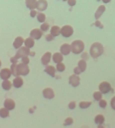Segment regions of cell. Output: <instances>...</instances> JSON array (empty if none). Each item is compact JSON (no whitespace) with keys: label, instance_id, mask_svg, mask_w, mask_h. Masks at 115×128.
Listing matches in <instances>:
<instances>
[{"label":"cell","instance_id":"cell-27","mask_svg":"<svg viewBox=\"0 0 115 128\" xmlns=\"http://www.w3.org/2000/svg\"><path fill=\"white\" fill-rule=\"evenodd\" d=\"M8 116H9V110L6 109L5 107L0 108V117L1 118H6Z\"/></svg>","mask_w":115,"mask_h":128},{"label":"cell","instance_id":"cell-25","mask_svg":"<svg viewBox=\"0 0 115 128\" xmlns=\"http://www.w3.org/2000/svg\"><path fill=\"white\" fill-rule=\"evenodd\" d=\"M79 68H80V70H81V72H84L85 70H86V68H87V64H86V61L85 60H79L78 61V65H77Z\"/></svg>","mask_w":115,"mask_h":128},{"label":"cell","instance_id":"cell-41","mask_svg":"<svg viewBox=\"0 0 115 128\" xmlns=\"http://www.w3.org/2000/svg\"><path fill=\"white\" fill-rule=\"evenodd\" d=\"M67 3L70 5V6H74L76 4V0H67Z\"/></svg>","mask_w":115,"mask_h":128},{"label":"cell","instance_id":"cell-12","mask_svg":"<svg viewBox=\"0 0 115 128\" xmlns=\"http://www.w3.org/2000/svg\"><path fill=\"white\" fill-rule=\"evenodd\" d=\"M71 52V46L68 43H63L60 47V53L62 55H68Z\"/></svg>","mask_w":115,"mask_h":128},{"label":"cell","instance_id":"cell-9","mask_svg":"<svg viewBox=\"0 0 115 128\" xmlns=\"http://www.w3.org/2000/svg\"><path fill=\"white\" fill-rule=\"evenodd\" d=\"M42 33H43V32H42L40 29L34 28V29H32V30L30 31V37L33 38L34 40H38V39H40V38L42 37Z\"/></svg>","mask_w":115,"mask_h":128},{"label":"cell","instance_id":"cell-10","mask_svg":"<svg viewBox=\"0 0 115 128\" xmlns=\"http://www.w3.org/2000/svg\"><path fill=\"white\" fill-rule=\"evenodd\" d=\"M69 84L73 87H77L80 84V77L78 75H75V74L71 75L69 77Z\"/></svg>","mask_w":115,"mask_h":128},{"label":"cell","instance_id":"cell-17","mask_svg":"<svg viewBox=\"0 0 115 128\" xmlns=\"http://www.w3.org/2000/svg\"><path fill=\"white\" fill-rule=\"evenodd\" d=\"M12 85H13V87H15V88H20V87H22V85H23V79H22V77H20V76L15 77L14 80L12 81Z\"/></svg>","mask_w":115,"mask_h":128},{"label":"cell","instance_id":"cell-19","mask_svg":"<svg viewBox=\"0 0 115 128\" xmlns=\"http://www.w3.org/2000/svg\"><path fill=\"white\" fill-rule=\"evenodd\" d=\"M26 7L30 10H34L37 7V0H25Z\"/></svg>","mask_w":115,"mask_h":128},{"label":"cell","instance_id":"cell-3","mask_svg":"<svg viewBox=\"0 0 115 128\" xmlns=\"http://www.w3.org/2000/svg\"><path fill=\"white\" fill-rule=\"evenodd\" d=\"M73 32H74V30L71 25H64L63 27H61V30H60V34L63 37H67V38L72 36Z\"/></svg>","mask_w":115,"mask_h":128},{"label":"cell","instance_id":"cell-23","mask_svg":"<svg viewBox=\"0 0 115 128\" xmlns=\"http://www.w3.org/2000/svg\"><path fill=\"white\" fill-rule=\"evenodd\" d=\"M104 121H105V117L102 115V114H97L96 116H95V118H94V122L99 126V125H102L103 123H104Z\"/></svg>","mask_w":115,"mask_h":128},{"label":"cell","instance_id":"cell-13","mask_svg":"<svg viewBox=\"0 0 115 128\" xmlns=\"http://www.w3.org/2000/svg\"><path fill=\"white\" fill-rule=\"evenodd\" d=\"M4 107L6 109H8L9 111L10 110H13L15 108V102L13 99H10V98H6L5 101H4Z\"/></svg>","mask_w":115,"mask_h":128},{"label":"cell","instance_id":"cell-38","mask_svg":"<svg viewBox=\"0 0 115 128\" xmlns=\"http://www.w3.org/2000/svg\"><path fill=\"white\" fill-rule=\"evenodd\" d=\"M76 107V103L74 102V101H72V102H70L69 104H68V108L69 109H74Z\"/></svg>","mask_w":115,"mask_h":128},{"label":"cell","instance_id":"cell-28","mask_svg":"<svg viewBox=\"0 0 115 128\" xmlns=\"http://www.w3.org/2000/svg\"><path fill=\"white\" fill-rule=\"evenodd\" d=\"M89 106H91V102H90V101H81V102L79 103V107H80L81 109H86V108H88Z\"/></svg>","mask_w":115,"mask_h":128},{"label":"cell","instance_id":"cell-39","mask_svg":"<svg viewBox=\"0 0 115 128\" xmlns=\"http://www.w3.org/2000/svg\"><path fill=\"white\" fill-rule=\"evenodd\" d=\"M11 62H12V64H18L17 62H18V58L16 57V56H13V57H11Z\"/></svg>","mask_w":115,"mask_h":128},{"label":"cell","instance_id":"cell-33","mask_svg":"<svg viewBox=\"0 0 115 128\" xmlns=\"http://www.w3.org/2000/svg\"><path fill=\"white\" fill-rule=\"evenodd\" d=\"M98 104H99L100 108H106V106H107V102H106V100H104V99H101V100L98 102Z\"/></svg>","mask_w":115,"mask_h":128},{"label":"cell","instance_id":"cell-26","mask_svg":"<svg viewBox=\"0 0 115 128\" xmlns=\"http://www.w3.org/2000/svg\"><path fill=\"white\" fill-rule=\"evenodd\" d=\"M37 20L42 24V23H44L45 22V20H46V15L43 13V12H39V13H37Z\"/></svg>","mask_w":115,"mask_h":128},{"label":"cell","instance_id":"cell-30","mask_svg":"<svg viewBox=\"0 0 115 128\" xmlns=\"http://www.w3.org/2000/svg\"><path fill=\"white\" fill-rule=\"evenodd\" d=\"M49 28H50V25H49L48 23H46V22L42 23L41 26H40V30H41L42 32H47V31L49 30Z\"/></svg>","mask_w":115,"mask_h":128},{"label":"cell","instance_id":"cell-34","mask_svg":"<svg viewBox=\"0 0 115 128\" xmlns=\"http://www.w3.org/2000/svg\"><path fill=\"white\" fill-rule=\"evenodd\" d=\"M88 58H89V54L88 53H86V52H82L81 53V59L82 60H88Z\"/></svg>","mask_w":115,"mask_h":128},{"label":"cell","instance_id":"cell-18","mask_svg":"<svg viewBox=\"0 0 115 128\" xmlns=\"http://www.w3.org/2000/svg\"><path fill=\"white\" fill-rule=\"evenodd\" d=\"M62 60H63V55H62L60 52H56V53H54V54L52 55V61L55 62L56 64L61 63Z\"/></svg>","mask_w":115,"mask_h":128},{"label":"cell","instance_id":"cell-43","mask_svg":"<svg viewBox=\"0 0 115 128\" xmlns=\"http://www.w3.org/2000/svg\"><path fill=\"white\" fill-rule=\"evenodd\" d=\"M54 39V37L51 35V34H48V35H46V40L47 41H52Z\"/></svg>","mask_w":115,"mask_h":128},{"label":"cell","instance_id":"cell-14","mask_svg":"<svg viewBox=\"0 0 115 128\" xmlns=\"http://www.w3.org/2000/svg\"><path fill=\"white\" fill-rule=\"evenodd\" d=\"M22 45H24V39L21 36L16 37L15 40H14V42H13V47L18 50L20 47H22Z\"/></svg>","mask_w":115,"mask_h":128},{"label":"cell","instance_id":"cell-46","mask_svg":"<svg viewBox=\"0 0 115 128\" xmlns=\"http://www.w3.org/2000/svg\"><path fill=\"white\" fill-rule=\"evenodd\" d=\"M0 67H1V60H0Z\"/></svg>","mask_w":115,"mask_h":128},{"label":"cell","instance_id":"cell-16","mask_svg":"<svg viewBox=\"0 0 115 128\" xmlns=\"http://www.w3.org/2000/svg\"><path fill=\"white\" fill-rule=\"evenodd\" d=\"M105 10H106L105 5H100V6L97 8L96 12H95V19H96V20H98V19L102 16V14L105 12Z\"/></svg>","mask_w":115,"mask_h":128},{"label":"cell","instance_id":"cell-15","mask_svg":"<svg viewBox=\"0 0 115 128\" xmlns=\"http://www.w3.org/2000/svg\"><path fill=\"white\" fill-rule=\"evenodd\" d=\"M47 6H48V2L46 0H38L37 1V7H36V9L39 10L40 12H42V11H44L47 8Z\"/></svg>","mask_w":115,"mask_h":128},{"label":"cell","instance_id":"cell-11","mask_svg":"<svg viewBox=\"0 0 115 128\" xmlns=\"http://www.w3.org/2000/svg\"><path fill=\"white\" fill-rule=\"evenodd\" d=\"M42 94H43V96H44L46 99H52V98H54V96H55L53 89L50 88V87L45 88V89L42 91Z\"/></svg>","mask_w":115,"mask_h":128},{"label":"cell","instance_id":"cell-2","mask_svg":"<svg viewBox=\"0 0 115 128\" xmlns=\"http://www.w3.org/2000/svg\"><path fill=\"white\" fill-rule=\"evenodd\" d=\"M70 46H71V52H73L74 54H81L85 48V44L82 40H74L72 41Z\"/></svg>","mask_w":115,"mask_h":128},{"label":"cell","instance_id":"cell-1","mask_svg":"<svg viewBox=\"0 0 115 128\" xmlns=\"http://www.w3.org/2000/svg\"><path fill=\"white\" fill-rule=\"evenodd\" d=\"M104 52V47L100 42H94L89 49V54L92 58L96 59L98 57H100Z\"/></svg>","mask_w":115,"mask_h":128},{"label":"cell","instance_id":"cell-7","mask_svg":"<svg viewBox=\"0 0 115 128\" xmlns=\"http://www.w3.org/2000/svg\"><path fill=\"white\" fill-rule=\"evenodd\" d=\"M50 60H52V54H51V52H45L44 54H43V56L41 57V63L43 64V65H45V66H47V65H49V63H50Z\"/></svg>","mask_w":115,"mask_h":128},{"label":"cell","instance_id":"cell-20","mask_svg":"<svg viewBox=\"0 0 115 128\" xmlns=\"http://www.w3.org/2000/svg\"><path fill=\"white\" fill-rule=\"evenodd\" d=\"M44 71H45V72H46L48 75H50L51 77H54V76H55V73H56V68H55L54 66L47 65V66L45 67Z\"/></svg>","mask_w":115,"mask_h":128},{"label":"cell","instance_id":"cell-45","mask_svg":"<svg viewBox=\"0 0 115 128\" xmlns=\"http://www.w3.org/2000/svg\"><path fill=\"white\" fill-rule=\"evenodd\" d=\"M29 55H31V56H34V55H35V52H33V51H31Z\"/></svg>","mask_w":115,"mask_h":128},{"label":"cell","instance_id":"cell-29","mask_svg":"<svg viewBox=\"0 0 115 128\" xmlns=\"http://www.w3.org/2000/svg\"><path fill=\"white\" fill-rule=\"evenodd\" d=\"M93 98H94V100H96V101L99 102L102 99V93L100 91H95L93 93Z\"/></svg>","mask_w":115,"mask_h":128},{"label":"cell","instance_id":"cell-44","mask_svg":"<svg viewBox=\"0 0 115 128\" xmlns=\"http://www.w3.org/2000/svg\"><path fill=\"white\" fill-rule=\"evenodd\" d=\"M102 1H103V3H105V4H106V3H109L111 0H102Z\"/></svg>","mask_w":115,"mask_h":128},{"label":"cell","instance_id":"cell-22","mask_svg":"<svg viewBox=\"0 0 115 128\" xmlns=\"http://www.w3.org/2000/svg\"><path fill=\"white\" fill-rule=\"evenodd\" d=\"M60 30H61V27L54 25V26H52V27L50 28V34L55 38L56 36H58V35L60 34Z\"/></svg>","mask_w":115,"mask_h":128},{"label":"cell","instance_id":"cell-31","mask_svg":"<svg viewBox=\"0 0 115 128\" xmlns=\"http://www.w3.org/2000/svg\"><path fill=\"white\" fill-rule=\"evenodd\" d=\"M56 71H58V72H63L64 70H65V64L64 63H58V64H56Z\"/></svg>","mask_w":115,"mask_h":128},{"label":"cell","instance_id":"cell-4","mask_svg":"<svg viewBox=\"0 0 115 128\" xmlns=\"http://www.w3.org/2000/svg\"><path fill=\"white\" fill-rule=\"evenodd\" d=\"M17 70H18V75L19 76H26L29 73V71H30L28 65L24 64V63L17 64Z\"/></svg>","mask_w":115,"mask_h":128},{"label":"cell","instance_id":"cell-32","mask_svg":"<svg viewBox=\"0 0 115 128\" xmlns=\"http://www.w3.org/2000/svg\"><path fill=\"white\" fill-rule=\"evenodd\" d=\"M71 124H73V119H72L71 117H67V118L64 120V125H65V126H69V125H71Z\"/></svg>","mask_w":115,"mask_h":128},{"label":"cell","instance_id":"cell-6","mask_svg":"<svg viewBox=\"0 0 115 128\" xmlns=\"http://www.w3.org/2000/svg\"><path fill=\"white\" fill-rule=\"evenodd\" d=\"M111 85L109 82L107 81H103L99 84V91L102 93V94H106V93H109L111 91Z\"/></svg>","mask_w":115,"mask_h":128},{"label":"cell","instance_id":"cell-42","mask_svg":"<svg viewBox=\"0 0 115 128\" xmlns=\"http://www.w3.org/2000/svg\"><path fill=\"white\" fill-rule=\"evenodd\" d=\"M95 26H97V27H99V28H103V24H101L99 20H96V22H95Z\"/></svg>","mask_w":115,"mask_h":128},{"label":"cell","instance_id":"cell-35","mask_svg":"<svg viewBox=\"0 0 115 128\" xmlns=\"http://www.w3.org/2000/svg\"><path fill=\"white\" fill-rule=\"evenodd\" d=\"M21 59V63H24V64H27L28 65V63H29V58H28V56H25V57H22V58H20Z\"/></svg>","mask_w":115,"mask_h":128},{"label":"cell","instance_id":"cell-21","mask_svg":"<svg viewBox=\"0 0 115 128\" xmlns=\"http://www.w3.org/2000/svg\"><path fill=\"white\" fill-rule=\"evenodd\" d=\"M34 45H35V40H34L33 38L28 37V38L24 39V46H25V47H27V48L30 49V48L34 47Z\"/></svg>","mask_w":115,"mask_h":128},{"label":"cell","instance_id":"cell-5","mask_svg":"<svg viewBox=\"0 0 115 128\" xmlns=\"http://www.w3.org/2000/svg\"><path fill=\"white\" fill-rule=\"evenodd\" d=\"M30 52H31V51H30L29 48H27V47H25V46H22V47H20V48L17 50L15 56L19 59V58H22V57H25V56H29Z\"/></svg>","mask_w":115,"mask_h":128},{"label":"cell","instance_id":"cell-36","mask_svg":"<svg viewBox=\"0 0 115 128\" xmlns=\"http://www.w3.org/2000/svg\"><path fill=\"white\" fill-rule=\"evenodd\" d=\"M73 71H74V74H75V75H78V76H79V74H80V73H82V72H81V70H80V68H79L78 66H76V67L73 69Z\"/></svg>","mask_w":115,"mask_h":128},{"label":"cell","instance_id":"cell-24","mask_svg":"<svg viewBox=\"0 0 115 128\" xmlns=\"http://www.w3.org/2000/svg\"><path fill=\"white\" fill-rule=\"evenodd\" d=\"M1 86H2V88H3L4 90L7 91V90H10L13 85H12V82H11L10 80H3Z\"/></svg>","mask_w":115,"mask_h":128},{"label":"cell","instance_id":"cell-8","mask_svg":"<svg viewBox=\"0 0 115 128\" xmlns=\"http://www.w3.org/2000/svg\"><path fill=\"white\" fill-rule=\"evenodd\" d=\"M11 71L9 68H3L0 70V78L2 80H9L10 76H11Z\"/></svg>","mask_w":115,"mask_h":128},{"label":"cell","instance_id":"cell-37","mask_svg":"<svg viewBox=\"0 0 115 128\" xmlns=\"http://www.w3.org/2000/svg\"><path fill=\"white\" fill-rule=\"evenodd\" d=\"M110 105H111V108H112L113 110H115V96L112 97V99H111V101H110Z\"/></svg>","mask_w":115,"mask_h":128},{"label":"cell","instance_id":"cell-40","mask_svg":"<svg viewBox=\"0 0 115 128\" xmlns=\"http://www.w3.org/2000/svg\"><path fill=\"white\" fill-rule=\"evenodd\" d=\"M30 16L33 18V17H35V16H37V11L34 9V10H31L30 11Z\"/></svg>","mask_w":115,"mask_h":128}]
</instances>
